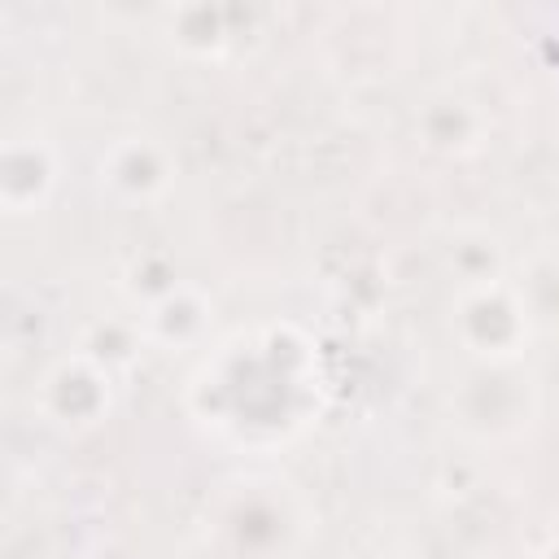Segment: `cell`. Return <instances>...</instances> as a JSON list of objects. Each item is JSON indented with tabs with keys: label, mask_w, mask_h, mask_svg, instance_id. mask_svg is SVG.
<instances>
[{
	"label": "cell",
	"mask_w": 559,
	"mask_h": 559,
	"mask_svg": "<svg viewBox=\"0 0 559 559\" xmlns=\"http://www.w3.org/2000/svg\"><path fill=\"white\" fill-rule=\"evenodd\" d=\"M44 183H48L44 153L35 144H13L4 153V201L9 205H26V201H35V192Z\"/></svg>",
	"instance_id": "6da1fadb"
}]
</instances>
